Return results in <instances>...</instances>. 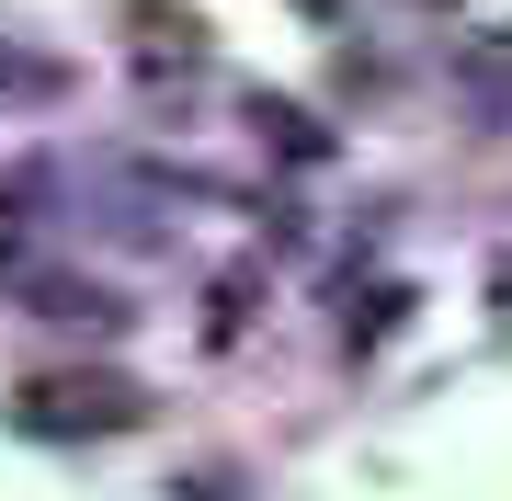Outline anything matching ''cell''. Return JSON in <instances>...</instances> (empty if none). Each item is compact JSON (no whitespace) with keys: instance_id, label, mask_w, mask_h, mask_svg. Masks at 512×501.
<instances>
[{"instance_id":"cell-1","label":"cell","mask_w":512,"mask_h":501,"mask_svg":"<svg viewBox=\"0 0 512 501\" xmlns=\"http://www.w3.org/2000/svg\"><path fill=\"white\" fill-rule=\"evenodd\" d=\"M12 422L23 433H46V445H103V433H137L148 422V399H137V376H114V365H92V376H35V388L12 399Z\"/></svg>"},{"instance_id":"cell-6","label":"cell","mask_w":512,"mask_h":501,"mask_svg":"<svg viewBox=\"0 0 512 501\" xmlns=\"http://www.w3.org/2000/svg\"><path fill=\"white\" fill-rule=\"evenodd\" d=\"M171 501H251V479H239V467H205V479H183Z\"/></svg>"},{"instance_id":"cell-3","label":"cell","mask_w":512,"mask_h":501,"mask_svg":"<svg viewBox=\"0 0 512 501\" xmlns=\"http://www.w3.org/2000/svg\"><path fill=\"white\" fill-rule=\"evenodd\" d=\"M57 92H69V69H57L46 46L0 35V114H12V103H57Z\"/></svg>"},{"instance_id":"cell-5","label":"cell","mask_w":512,"mask_h":501,"mask_svg":"<svg viewBox=\"0 0 512 501\" xmlns=\"http://www.w3.org/2000/svg\"><path fill=\"white\" fill-rule=\"evenodd\" d=\"M239 308H251V274L217 285V319H205V342H239Z\"/></svg>"},{"instance_id":"cell-2","label":"cell","mask_w":512,"mask_h":501,"mask_svg":"<svg viewBox=\"0 0 512 501\" xmlns=\"http://www.w3.org/2000/svg\"><path fill=\"white\" fill-rule=\"evenodd\" d=\"M0 285L23 297V319H57V331H126V297L114 285H92V274H69V262H46L35 240H0Z\"/></svg>"},{"instance_id":"cell-4","label":"cell","mask_w":512,"mask_h":501,"mask_svg":"<svg viewBox=\"0 0 512 501\" xmlns=\"http://www.w3.org/2000/svg\"><path fill=\"white\" fill-rule=\"evenodd\" d=\"M251 126L274 137L285 160H330V137H319V126H308V114H296V103H251Z\"/></svg>"}]
</instances>
